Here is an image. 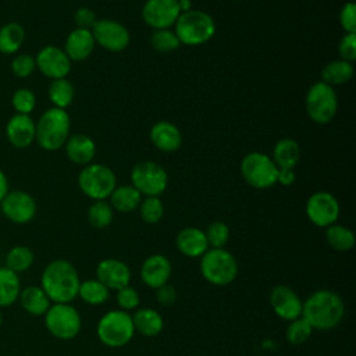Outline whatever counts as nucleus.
<instances>
[{
    "mask_svg": "<svg viewBox=\"0 0 356 356\" xmlns=\"http://www.w3.org/2000/svg\"><path fill=\"white\" fill-rule=\"evenodd\" d=\"M174 32L181 44L199 46L214 36L216 22L204 11L189 10L179 14L174 24Z\"/></svg>",
    "mask_w": 356,
    "mask_h": 356,
    "instance_id": "4",
    "label": "nucleus"
},
{
    "mask_svg": "<svg viewBox=\"0 0 356 356\" xmlns=\"http://www.w3.org/2000/svg\"><path fill=\"white\" fill-rule=\"evenodd\" d=\"M117 305L120 306L121 310H125V312H129V310H135L139 305V293L135 288H132L131 285H127L121 289L117 291Z\"/></svg>",
    "mask_w": 356,
    "mask_h": 356,
    "instance_id": "43",
    "label": "nucleus"
},
{
    "mask_svg": "<svg viewBox=\"0 0 356 356\" xmlns=\"http://www.w3.org/2000/svg\"><path fill=\"white\" fill-rule=\"evenodd\" d=\"M81 191L93 200H106L117 186V178L111 168L103 164L90 163L78 175Z\"/></svg>",
    "mask_w": 356,
    "mask_h": 356,
    "instance_id": "7",
    "label": "nucleus"
},
{
    "mask_svg": "<svg viewBox=\"0 0 356 356\" xmlns=\"http://www.w3.org/2000/svg\"><path fill=\"white\" fill-rule=\"evenodd\" d=\"M178 6H179L181 13H185V11L192 10V8H191V6H192V1H191V0H178Z\"/></svg>",
    "mask_w": 356,
    "mask_h": 356,
    "instance_id": "50",
    "label": "nucleus"
},
{
    "mask_svg": "<svg viewBox=\"0 0 356 356\" xmlns=\"http://www.w3.org/2000/svg\"><path fill=\"white\" fill-rule=\"evenodd\" d=\"M178 0H147L142 7V18L146 25L156 29H168L179 17Z\"/></svg>",
    "mask_w": 356,
    "mask_h": 356,
    "instance_id": "15",
    "label": "nucleus"
},
{
    "mask_svg": "<svg viewBox=\"0 0 356 356\" xmlns=\"http://www.w3.org/2000/svg\"><path fill=\"white\" fill-rule=\"evenodd\" d=\"M241 175L248 185L256 189H266L277 184L278 167L273 159L261 152H250L241 161Z\"/></svg>",
    "mask_w": 356,
    "mask_h": 356,
    "instance_id": "8",
    "label": "nucleus"
},
{
    "mask_svg": "<svg viewBox=\"0 0 356 356\" xmlns=\"http://www.w3.org/2000/svg\"><path fill=\"white\" fill-rule=\"evenodd\" d=\"M353 75V65L345 60L330 61L321 71V79L330 86L346 83Z\"/></svg>",
    "mask_w": 356,
    "mask_h": 356,
    "instance_id": "31",
    "label": "nucleus"
},
{
    "mask_svg": "<svg viewBox=\"0 0 356 356\" xmlns=\"http://www.w3.org/2000/svg\"><path fill=\"white\" fill-rule=\"evenodd\" d=\"M172 267L171 261L160 253L150 254L145 259L140 266V280L149 288L157 289L161 285L167 284L171 278Z\"/></svg>",
    "mask_w": 356,
    "mask_h": 356,
    "instance_id": "19",
    "label": "nucleus"
},
{
    "mask_svg": "<svg viewBox=\"0 0 356 356\" xmlns=\"http://www.w3.org/2000/svg\"><path fill=\"white\" fill-rule=\"evenodd\" d=\"M7 192H8V181H7V177L3 172V170L0 168V202L7 195Z\"/></svg>",
    "mask_w": 356,
    "mask_h": 356,
    "instance_id": "49",
    "label": "nucleus"
},
{
    "mask_svg": "<svg viewBox=\"0 0 356 356\" xmlns=\"http://www.w3.org/2000/svg\"><path fill=\"white\" fill-rule=\"evenodd\" d=\"M1 323H3V316H1V312H0V327H1Z\"/></svg>",
    "mask_w": 356,
    "mask_h": 356,
    "instance_id": "51",
    "label": "nucleus"
},
{
    "mask_svg": "<svg viewBox=\"0 0 356 356\" xmlns=\"http://www.w3.org/2000/svg\"><path fill=\"white\" fill-rule=\"evenodd\" d=\"M113 207L106 200H95L88 209V221L95 228H106L113 221Z\"/></svg>",
    "mask_w": 356,
    "mask_h": 356,
    "instance_id": "36",
    "label": "nucleus"
},
{
    "mask_svg": "<svg viewBox=\"0 0 356 356\" xmlns=\"http://www.w3.org/2000/svg\"><path fill=\"white\" fill-rule=\"evenodd\" d=\"M36 135V122L28 114H14L6 125L7 140L17 149L28 147Z\"/></svg>",
    "mask_w": 356,
    "mask_h": 356,
    "instance_id": "20",
    "label": "nucleus"
},
{
    "mask_svg": "<svg viewBox=\"0 0 356 356\" xmlns=\"http://www.w3.org/2000/svg\"><path fill=\"white\" fill-rule=\"evenodd\" d=\"M306 216L316 227L327 228L337 222L339 217V203L332 193L318 191L307 199Z\"/></svg>",
    "mask_w": 356,
    "mask_h": 356,
    "instance_id": "12",
    "label": "nucleus"
},
{
    "mask_svg": "<svg viewBox=\"0 0 356 356\" xmlns=\"http://www.w3.org/2000/svg\"><path fill=\"white\" fill-rule=\"evenodd\" d=\"M22 309L32 314V316H44L49 307L51 306V302L46 292L42 289V286L31 285L24 289H21L18 296Z\"/></svg>",
    "mask_w": 356,
    "mask_h": 356,
    "instance_id": "25",
    "label": "nucleus"
},
{
    "mask_svg": "<svg viewBox=\"0 0 356 356\" xmlns=\"http://www.w3.org/2000/svg\"><path fill=\"white\" fill-rule=\"evenodd\" d=\"M44 325L53 337L68 341L79 334L82 320L71 303H53L44 314Z\"/></svg>",
    "mask_w": 356,
    "mask_h": 356,
    "instance_id": "9",
    "label": "nucleus"
},
{
    "mask_svg": "<svg viewBox=\"0 0 356 356\" xmlns=\"http://www.w3.org/2000/svg\"><path fill=\"white\" fill-rule=\"evenodd\" d=\"M11 106L17 114H31L36 106V96L28 88L17 89L11 96Z\"/></svg>",
    "mask_w": 356,
    "mask_h": 356,
    "instance_id": "40",
    "label": "nucleus"
},
{
    "mask_svg": "<svg viewBox=\"0 0 356 356\" xmlns=\"http://www.w3.org/2000/svg\"><path fill=\"white\" fill-rule=\"evenodd\" d=\"M75 96L74 85L67 78L53 79L49 86V99L53 103V107L67 108Z\"/></svg>",
    "mask_w": 356,
    "mask_h": 356,
    "instance_id": "32",
    "label": "nucleus"
},
{
    "mask_svg": "<svg viewBox=\"0 0 356 356\" xmlns=\"http://www.w3.org/2000/svg\"><path fill=\"white\" fill-rule=\"evenodd\" d=\"M177 249L188 257H202L209 249L204 231L196 227H188L178 232L175 238Z\"/></svg>",
    "mask_w": 356,
    "mask_h": 356,
    "instance_id": "23",
    "label": "nucleus"
},
{
    "mask_svg": "<svg viewBox=\"0 0 356 356\" xmlns=\"http://www.w3.org/2000/svg\"><path fill=\"white\" fill-rule=\"evenodd\" d=\"M110 206L113 207V210H117L120 213H129L139 207L142 195L132 185H121L115 186V189L110 195Z\"/></svg>",
    "mask_w": 356,
    "mask_h": 356,
    "instance_id": "28",
    "label": "nucleus"
},
{
    "mask_svg": "<svg viewBox=\"0 0 356 356\" xmlns=\"http://www.w3.org/2000/svg\"><path fill=\"white\" fill-rule=\"evenodd\" d=\"M150 140L159 150L172 153L181 147L182 135L172 122L159 121L150 129Z\"/></svg>",
    "mask_w": 356,
    "mask_h": 356,
    "instance_id": "24",
    "label": "nucleus"
},
{
    "mask_svg": "<svg viewBox=\"0 0 356 356\" xmlns=\"http://www.w3.org/2000/svg\"><path fill=\"white\" fill-rule=\"evenodd\" d=\"M325 239L337 252H348L355 245L353 232L348 227L339 224H332L325 228Z\"/></svg>",
    "mask_w": 356,
    "mask_h": 356,
    "instance_id": "33",
    "label": "nucleus"
},
{
    "mask_svg": "<svg viewBox=\"0 0 356 356\" xmlns=\"http://www.w3.org/2000/svg\"><path fill=\"white\" fill-rule=\"evenodd\" d=\"M33 252L28 246L18 245L8 250L6 256V267L18 274L26 271L33 264Z\"/></svg>",
    "mask_w": 356,
    "mask_h": 356,
    "instance_id": "35",
    "label": "nucleus"
},
{
    "mask_svg": "<svg viewBox=\"0 0 356 356\" xmlns=\"http://www.w3.org/2000/svg\"><path fill=\"white\" fill-rule=\"evenodd\" d=\"M345 316L342 298L330 289H318L302 303V317L313 330L328 331L335 328Z\"/></svg>",
    "mask_w": 356,
    "mask_h": 356,
    "instance_id": "1",
    "label": "nucleus"
},
{
    "mask_svg": "<svg viewBox=\"0 0 356 356\" xmlns=\"http://www.w3.org/2000/svg\"><path fill=\"white\" fill-rule=\"evenodd\" d=\"M271 159L278 168H293L300 159V146L295 139L282 138L274 145Z\"/></svg>",
    "mask_w": 356,
    "mask_h": 356,
    "instance_id": "27",
    "label": "nucleus"
},
{
    "mask_svg": "<svg viewBox=\"0 0 356 356\" xmlns=\"http://www.w3.org/2000/svg\"><path fill=\"white\" fill-rule=\"evenodd\" d=\"M36 68L35 57L29 54H18L11 61V71L18 78H28L33 74Z\"/></svg>",
    "mask_w": 356,
    "mask_h": 356,
    "instance_id": "42",
    "label": "nucleus"
},
{
    "mask_svg": "<svg viewBox=\"0 0 356 356\" xmlns=\"http://www.w3.org/2000/svg\"><path fill=\"white\" fill-rule=\"evenodd\" d=\"M70 115L64 108H47L36 122L35 140L44 150H57L70 136Z\"/></svg>",
    "mask_w": 356,
    "mask_h": 356,
    "instance_id": "3",
    "label": "nucleus"
},
{
    "mask_svg": "<svg viewBox=\"0 0 356 356\" xmlns=\"http://www.w3.org/2000/svg\"><path fill=\"white\" fill-rule=\"evenodd\" d=\"M341 60L352 63L356 60V33H345L338 44Z\"/></svg>",
    "mask_w": 356,
    "mask_h": 356,
    "instance_id": "45",
    "label": "nucleus"
},
{
    "mask_svg": "<svg viewBox=\"0 0 356 356\" xmlns=\"http://www.w3.org/2000/svg\"><path fill=\"white\" fill-rule=\"evenodd\" d=\"M305 104L312 121L317 124H327L335 117L338 110L337 93L332 86L318 81L309 88Z\"/></svg>",
    "mask_w": 356,
    "mask_h": 356,
    "instance_id": "10",
    "label": "nucleus"
},
{
    "mask_svg": "<svg viewBox=\"0 0 356 356\" xmlns=\"http://www.w3.org/2000/svg\"><path fill=\"white\" fill-rule=\"evenodd\" d=\"M79 285V274L67 260H53L42 273L40 286L53 303H71L78 296Z\"/></svg>",
    "mask_w": 356,
    "mask_h": 356,
    "instance_id": "2",
    "label": "nucleus"
},
{
    "mask_svg": "<svg viewBox=\"0 0 356 356\" xmlns=\"http://www.w3.org/2000/svg\"><path fill=\"white\" fill-rule=\"evenodd\" d=\"M313 328L310 327V324L300 316L295 320H291L286 331H285V338L291 345H303L310 337H312Z\"/></svg>",
    "mask_w": 356,
    "mask_h": 356,
    "instance_id": "37",
    "label": "nucleus"
},
{
    "mask_svg": "<svg viewBox=\"0 0 356 356\" xmlns=\"http://www.w3.org/2000/svg\"><path fill=\"white\" fill-rule=\"evenodd\" d=\"M25 40V29L18 22H7L0 28V53H17Z\"/></svg>",
    "mask_w": 356,
    "mask_h": 356,
    "instance_id": "29",
    "label": "nucleus"
},
{
    "mask_svg": "<svg viewBox=\"0 0 356 356\" xmlns=\"http://www.w3.org/2000/svg\"><path fill=\"white\" fill-rule=\"evenodd\" d=\"M78 296L88 305L99 306V305H103L108 299L110 289H107L96 278L86 280V281H81V285L78 289Z\"/></svg>",
    "mask_w": 356,
    "mask_h": 356,
    "instance_id": "34",
    "label": "nucleus"
},
{
    "mask_svg": "<svg viewBox=\"0 0 356 356\" xmlns=\"http://www.w3.org/2000/svg\"><path fill=\"white\" fill-rule=\"evenodd\" d=\"M132 323L135 332H139L143 337H156L164 327L161 314L152 307L138 309L132 316Z\"/></svg>",
    "mask_w": 356,
    "mask_h": 356,
    "instance_id": "26",
    "label": "nucleus"
},
{
    "mask_svg": "<svg viewBox=\"0 0 356 356\" xmlns=\"http://www.w3.org/2000/svg\"><path fill=\"white\" fill-rule=\"evenodd\" d=\"M74 21L76 24L78 28L82 29H92V26L95 25L96 19V14L93 10L88 8V7H79L75 13H74Z\"/></svg>",
    "mask_w": 356,
    "mask_h": 356,
    "instance_id": "46",
    "label": "nucleus"
},
{
    "mask_svg": "<svg viewBox=\"0 0 356 356\" xmlns=\"http://www.w3.org/2000/svg\"><path fill=\"white\" fill-rule=\"evenodd\" d=\"M35 61L36 68H39V71L50 79L65 78L71 70V60L65 51L51 44L40 49L35 57Z\"/></svg>",
    "mask_w": 356,
    "mask_h": 356,
    "instance_id": "16",
    "label": "nucleus"
},
{
    "mask_svg": "<svg viewBox=\"0 0 356 356\" xmlns=\"http://www.w3.org/2000/svg\"><path fill=\"white\" fill-rule=\"evenodd\" d=\"M296 175L293 168H278L277 172V182H280L284 186H289L295 182Z\"/></svg>",
    "mask_w": 356,
    "mask_h": 356,
    "instance_id": "48",
    "label": "nucleus"
},
{
    "mask_svg": "<svg viewBox=\"0 0 356 356\" xmlns=\"http://www.w3.org/2000/svg\"><path fill=\"white\" fill-rule=\"evenodd\" d=\"M339 24L345 33H356V4L348 1L339 11Z\"/></svg>",
    "mask_w": 356,
    "mask_h": 356,
    "instance_id": "44",
    "label": "nucleus"
},
{
    "mask_svg": "<svg viewBox=\"0 0 356 356\" xmlns=\"http://www.w3.org/2000/svg\"><path fill=\"white\" fill-rule=\"evenodd\" d=\"M95 44L90 29L75 28L65 39L64 51L71 61H83L93 53Z\"/></svg>",
    "mask_w": 356,
    "mask_h": 356,
    "instance_id": "21",
    "label": "nucleus"
},
{
    "mask_svg": "<svg viewBox=\"0 0 356 356\" xmlns=\"http://www.w3.org/2000/svg\"><path fill=\"white\" fill-rule=\"evenodd\" d=\"M204 234L209 248H224L229 239V228L222 221L211 222Z\"/></svg>",
    "mask_w": 356,
    "mask_h": 356,
    "instance_id": "41",
    "label": "nucleus"
},
{
    "mask_svg": "<svg viewBox=\"0 0 356 356\" xmlns=\"http://www.w3.org/2000/svg\"><path fill=\"white\" fill-rule=\"evenodd\" d=\"M3 214L15 224H26L36 216V202L25 191H8L0 202Z\"/></svg>",
    "mask_w": 356,
    "mask_h": 356,
    "instance_id": "14",
    "label": "nucleus"
},
{
    "mask_svg": "<svg viewBox=\"0 0 356 356\" xmlns=\"http://www.w3.org/2000/svg\"><path fill=\"white\" fill-rule=\"evenodd\" d=\"M156 299L163 306H171L177 299V291L167 282L156 289Z\"/></svg>",
    "mask_w": 356,
    "mask_h": 356,
    "instance_id": "47",
    "label": "nucleus"
},
{
    "mask_svg": "<svg viewBox=\"0 0 356 356\" xmlns=\"http://www.w3.org/2000/svg\"><path fill=\"white\" fill-rule=\"evenodd\" d=\"M95 43L108 51H122L129 44V32L118 21L102 18L90 29Z\"/></svg>",
    "mask_w": 356,
    "mask_h": 356,
    "instance_id": "13",
    "label": "nucleus"
},
{
    "mask_svg": "<svg viewBox=\"0 0 356 356\" xmlns=\"http://www.w3.org/2000/svg\"><path fill=\"white\" fill-rule=\"evenodd\" d=\"M19 292L21 284L18 274L7 267H0V307L11 306L18 299Z\"/></svg>",
    "mask_w": 356,
    "mask_h": 356,
    "instance_id": "30",
    "label": "nucleus"
},
{
    "mask_svg": "<svg viewBox=\"0 0 356 356\" xmlns=\"http://www.w3.org/2000/svg\"><path fill=\"white\" fill-rule=\"evenodd\" d=\"M150 44L159 53H172L181 43L174 31L156 29L150 36Z\"/></svg>",
    "mask_w": 356,
    "mask_h": 356,
    "instance_id": "38",
    "label": "nucleus"
},
{
    "mask_svg": "<svg viewBox=\"0 0 356 356\" xmlns=\"http://www.w3.org/2000/svg\"><path fill=\"white\" fill-rule=\"evenodd\" d=\"M203 278L217 286L231 284L238 275V261L225 248H209L200 257Z\"/></svg>",
    "mask_w": 356,
    "mask_h": 356,
    "instance_id": "5",
    "label": "nucleus"
},
{
    "mask_svg": "<svg viewBox=\"0 0 356 356\" xmlns=\"http://www.w3.org/2000/svg\"><path fill=\"white\" fill-rule=\"evenodd\" d=\"M139 213L145 222L156 224L164 216V206L159 196H145L139 203Z\"/></svg>",
    "mask_w": 356,
    "mask_h": 356,
    "instance_id": "39",
    "label": "nucleus"
},
{
    "mask_svg": "<svg viewBox=\"0 0 356 356\" xmlns=\"http://www.w3.org/2000/svg\"><path fill=\"white\" fill-rule=\"evenodd\" d=\"M65 154L74 164L88 165L96 154V145L93 139L83 134H75L68 136L64 143Z\"/></svg>",
    "mask_w": 356,
    "mask_h": 356,
    "instance_id": "22",
    "label": "nucleus"
},
{
    "mask_svg": "<svg viewBox=\"0 0 356 356\" xmlns=\"http://www.w3.org/2000/svg\"><path fill=\"white\" fill-rule=\"evenodd\" d=\"M96 334L103 345L108 348H122L135 334L132 316L121 309L110 310L97 321Z\"/></svg>",
    "mask_w": 356,
    "mask_h": 356,
    "instance_id": "6",
    "label": "nucleus"
},
{
    "mask_svg": "<svg viewBox=\"0 0 356 356\" xmlns=\"http://www.w3.org/2000/svg\"><path fill=\"white\" fill-rule=\"evenodd\" d=\"M96 280L100 281L107 289L118 291L129 285L131 270L118 259H103L96 267Z\"/></svg>",
    "mask_w": 356,
    "mask_h": 356,
    "instance_id": "18",
    "label": "nucleus"
},
{
    "mask_svg": "<svg viewBox=\"0 0 356 356\" xmlns=\"http://www.w3.org/2000/svg\"><path fill=\"white\" fill-rule=\"evenodd\" d=\"M270 303L274 313L286 321L302 316V300L288 285H275L270 292Z\"/></svg>",
    "mask_w": 356,
    "mask_h": 356,
    "instance_id": "17",
    "label": "nucleus"
},
{
    "mask_svg": "<svg viewBox=\"0 0 356 356\" xmlns=\"http://www.w3.org/2000/svg\"><path fill=\"white\" fill-rule=\"evenodd\" d=\"M131 185L145 196H159L161 195L168 182L165 170L150 160L139 161L134 165L131 171Z\"/></svg>",
    "mask_w": 356,
    "mask_h": 356,
    "instance_id": "11",
    "label": "nucleus"
}]
</instances>
